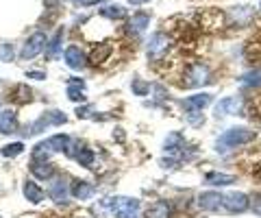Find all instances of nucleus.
Returning a JSON list of instances; mask_svg holds the SVG:
<instances>
[{
  "mask_svg": "<svg viewBox=\"0 0 261 218\" xmlns=\"http://www.w3.org/2000/svg\"><path fill=\"white\" fill-rule=\"evenodd\" d=\"M13 46L11 44H0V61H13Z\"/></svg>",
  "mask_w": 261,
  "mask_h": 218,
  "instance_id": "b1692460",
  "label": "nucleus"
},
{
  "mask_svg": "<svg viewBox=\"0 0 261 218\" xmlns=\"http://www.w3.org/2000/svg\"><path fill=\"white\" fill-rule=\"evenodd\" d=\"M48 195H50L55 203H65V201H68V183L63 179H55L50 190H48Z\"/></svg>",
  "mask_w": 261,
  "mask_h": 218,
  "instance_id": "f8f14e48",
  "label": "nucleus"
},
{
  "mask_svg": "<svg viewBox=\"0 0 261 218\" xmlns=\"http://www.w3.org/2000/svg\"><path fill=\"white\" fill-rule=\"evenodd\" d=\"M44 118H46L48 125H63L65 120H68V118H65V114H61V111H46Z\"/></svg>",
  "mask_w": 261,
  "mask_h": 218,
  "instance_id": "4be33fe9",
  "label": "nucleus"
},
{
  "mask_svg": "<svg viewBox=\"0 0 261 218\" xmlns=\"http://www.w3.org/2000/svg\"><path fill=\"white\" fill-rule=\"evenodd\" d=\"M187 118L192 120V125H202L205 123V118H202L200 111H187Z\"/></svg>",
  "mask_w": 261,
  "mask_h": 218,
  "instance_id": "bb28decb",
  "label": "nucleus"
},
{
  "mask_svg": "<svg viewBox=\"0 0 261 218\" xmlns=\"http://www.w3.org/2000/svg\"><path fill=\"white\" fill-rule=\"evenodd\" d=\"M46 44H48L46 33H42V31H37V33H33V35L27 39V42H24L20 57H22V59H35L37 55H42V53H44Z\"/></svg>",
  "mask_w": 261,
  "mask_h": 218,
  "instance_id": "7ed1b4c3",
  "label": "nucleus"
},
{
  "mask_svg": "<svg viewBox=\"0 0 261 218\" xmlns=\"http://www.w3.org/2000/svg\"><path fill=\"white\" fill-rule=\"evenodd\" d=\"M68 96H70V101H74V103L85 101V94L81 90H74V87H68Z\"/></svg>",
  "mask_w": 261,
  "mask_h": 218,
  "instance_id": "a878e982",
  "label": "nucleus"
},
{
  "mask_svg": "<svg viewBox=\"0 0 261 218\" xmlns=\"http://www.w3.org/2000/svg\"><path fill=\"white\" fill-rule=\"evenodd\" d=\"M72 195H74V199H79V201H85L94 195V185L85 183V181H76L72 185Z\"/></svg>",
  "mask_w": 261,
  "mask_h": 218,
  "instance_id": "dca6fc26",
  "label": "nucleus"
},
{
  "mask_svg": "<svg viewBox=\"0 0 261 218\" xmlns=\"http://www.w3.org/2000/svg\"><path fill=\"white\" fill-rule=\"evenodd\" d=\"M168 48H170V39H168V35L154 33V35L150 37V42H148V59H150V61L161 59L163 55L168 53Z\"/></svg>",
  "mask_w": 261,
  "mask_h": 218,
  "instance_id": "20e7f679",
  "label": "nucleus"
},
{
  "mask_svg": "<svg viewBox=\"0 0 261 218\" xmlns=\"http://www.w3.org/2000/svg\"><path fill=\"white\" fill-rule=\"evenodd\" d=\"M74 159L79 161V164H83V166H92L94 164V153L89 151V149H85V147H81Z\"/></svg>",
  "mask_w": 261,
  "mask_h": 218,
  "instance_id": "412c9836",
  "label": "nucleus"
},
{
  "mask_svg": "<svg viewBox=\"0 0 261 218\" xmlns=\"http://www.w3.org/2000/svg\"><path fill=\"white\" fill-rule=\"evenodd\" d=\"M205 181H207V185H231L235 181V177L226 175V173H209Z\"/></svg>",
  "mask_w": 261,
  "mask_h": 218,
  "instance_id": "a211bd4d",
  "label": "nucleus"
},
{
  "mask_svg": "<svg viewBox=\"0 0 261 218\" xmlns=\"http://www.w3.org/2000/svg\"><path fill=\"white\" fill-rule=\"evenodd\" d=\"M107 203L111 205V212L116 218H135L137 212H140V201L137 199L116 197V199H109Z\"/></svg>",
  "mask_w": 261,
  "mask_h": 218,
  "instance_id": "f03ea898",
  "label": "nucleus"
},
{
  "mask_svg": "<svg viewBox=\"0 0 261 218\" xmlns=\"http://www.w3.org/2000/svg\"><path fill=\"white\" fill-rule=\"evenodd\" d=\"M144 3H148V0H128V5H144Z\"/></svg>",
  "mask_w": 261,
  "mask_h": 218,
  "instance_id": "473e14b6",
  "label": "nucleus"
},
{
  "mask_svg": "<svg viewBox=\"0 0 261 218\" xmlns=\"http://www.w3.org/2000/svg\"><path fill=\"white\" fill-rule=\"evenodd\" d=\"M61 42H63V29H59V31H57V33H55V37H53V42L48 44V55H50V57H57V55H59Z\"/></svg>",
  "mask_w": 261,
  "mask_h": 218,
  "instance_id": "aec40b11",
  "label": "nucleus"
},
{
  "mask_svg": "<svg viewBox=\"0 0 261 218\" xmlns=\"http://www.w3.org/2000/svg\"><path fill=\"white\" fill-rule=\"evenodd\" d=\"M250 205H252V212L261 216V195H257L255 199H252V201H250Z\"/></svg>",
  "mask_w": 261,
  "mask_h": 218,
  "instance_id": "cd10ccee",
  "label": "nucleus"
},
{
  "mask_svg": "<svg viewBox=\"0 0 261 218\" xmlns=\"http://www.w3.org/2000/svg\"><path fill=\"white\" fill-rule=\"evenodd\" d=\"M100 15H102V18L118 20V18H126V9H124V7H118V5H109V7H102Z\"/></svg>",
  "mask_w": 261,
  "mask_h": 218,
  "instance_id": "6ab92c4d",
  "label": "nucleus"
},
{
  "mask_svg": "<svg viewBox=\"0 0 261 218\" xmlns=\"http://www.w3.org/2000/svg\"><path fill=\"white\" fill-rule=\"evenodd\" d=\"M65 63L72 68V70H83L87 66V57H85V53L81 51L79 46H70L68 51H65Z\"/></svg>",
  "mask_w": 261,
  "mask_h": 218,
  "instance_id": "0eeeda50",
  "label": "nucleus"
},
{
  "mask_svg": "<svg viewBox=\"0 0 261 218\" xmlns=\"http://www.w3.org/2000/svg\"><path fill=\"white\" fill-rule=\"evenodd\" d=\"M183 81H185L187 87H200L209 81V70L205 66H192L190 70H187Z\"/></svg>",
  "mask_w": 261,
  "mask_h": 218,
  "instance_id": "423d86ee",
  "label": "nucleus"
},
{
  "mask_svg": "<svg viewBox=\"0 0 261 218\" xmlns=\"http://www.w3.org/2000/svg\"><path fill=\"white\" fill-rule=\"evenodd\" d=\"M250 140H255V133L250 131V129H244V127H235V129H228L226 133H222L216 142V149L220 153H226L235 147H242V144H246Z\"/></svg>",
  "mask_w": 261,
  "mask_h": 218,
  "instance_id": "f257e3e1",
  "label": "nucleus"
},
{
  "mask_svg": "<svg viewBox=\"0 0 261 218\" xmlns=\"http://www.w3.org/2000/svg\"><path fill=\"white\" fill-rule=\"evenodd\" d=\"M209 103H211L209 94H196V96H190V99L183 101V107H185V111H202Z\"/></svg>",
  "mask_w": 261,
  "mask_h": 218,
  "instance_id": "1a4fd4ad",
  "label": "nucleus"
},
{
  "mask_svg": "<svg viewBox=\"0 0 261 218\" xmlns=\"http://www.w3.org/2000/svg\"><path fill=\"white\" fill-rule=\"evenodd\" d=\"M31 173L37 177V179H53L55 175V166L53 164H44V161H33L31 164Z\"/></svg>",
  "mask_w": 261,
  "mask_h": 218,
  "instance_id": "4468645a",
  "label": "nucleus"
},
{
  "mask_svg": "<svg viewBox=\"0 0 261 218\" xmlns=\"http://www.w3.org/2000/svg\"><path fill=\"white\" fill-rule=\"evenodd\" d=\"M72 3H76V5H85V7H89V5H96L98 0H72Z\"/></svg>",
  "mask_w": 261,
  "mask_h": 218,
  "instance_id": "7c9ffc66",
  "label": "nucleus"
},
{
  "mask_svg": "<svg viewBox=\"0 0 261 218\" xmlns=\"http://www.w3.org/2000/svg\"><path fill=\"white\" fill-rule=\"evenodd\" d=\"M224 114H240V101L235 99V96L222 99L220 105L216 107V116H224Z\"/></svg>",
  "mask_w": 261,
  "mask_h": 218,
  "instance_id": "ddd939ff",
  "label": "nucleus"
},
{
  "mask_svg": "<svg viewBox=\"0 0 261 218\" xmlns=\"http://www.w3.org/2000/svg\"><path fill=\"white\" fill-rule=\"evenodd\" d=\"M198 205L207 212H216V209L222 207V195L220 192H205V195L198 197Z\"/></svg>",
  "mask_w": 261,
  "mask_h": 218,
  "instance_id": "6e6552de",
  "label": "nucleus"
},
{
  "mask_svg": "<svg viewBox=\"0 0 261 218\" xmlns=\"http://www.w3.org/2000/svg\"><path fill=\"white\" fill-rule=\"evenodd\" d=\"M57 3H59V0H44V5L48 7V9H53V7H57Z\"/></svg>",
  "mask_w": 261,
  "mask_h": 218,
  "instance_id": "2f4dec72",
  "label": "nucleus"
},
{
  "mask_svg": "<svg viewBox=\"0 0 261 218\" xmlns=\"http://www.w3.org/2000/svg\"><path fill=\"white\" fill-rule=\"evenodd\" d=\"M222 205L228 212H246L250 205V199L244 195V192H231V195L222 197Z\"/></svg>",
  "mask_w": 261,
  "mask_h": 218,
  "instance_id": "39448f33",
  "label": "nucleus"
},
{
  "mask_svg": "<svg viewBox=\"0 0 261 218\" xmlns=\"http://www.w3.org/2000/svg\"><path fill=\"white\" fill-rule=\"evenodd\" d=\"M92 114H94L92 107H79V109H76V116H79V118H85V116H92Z\"/></svg>",
  "mask_w": 261,
  "mask_h": 218,
  "instance_id": "c85d7f7f",
  "label": "nucleus"
},
{
  "mask_svg": "<svg viewBox=\"0 0 261 218\" xmlns=\"http://www.w3.org/2000/svg\"><path fill=\"white\" fill-rule=\"evenodd\" d=\"M148 90H150V87L146 85V83H142L140 79L133 81V92H135V94H148Z\"/></svg>",
  "mask_w": 261,
  "mask_h": 218,
  "instance_id": "393cba45",
  "label": "nucleus"
},
{
  "mask_svg": "<svg viewBox=\"0 0 261 218\" xmlns=\"http://www.w3.org/2000/svg\"><path fill=\"white\" fill-rule=\"evenodd\" d=\"M15 131H18V118H15V114L9 111V109L3 111V114H0V133L11 135Z\"/></svg>",
  "mask_w": 261,
  "mask_h": 218,
  "instance_id": "9d476101",
  "label": "nucleus"
},
{
  "mask_svg": "<svg viewBox=\"0 0 261 218\" xmlns=\"http://www.w3.org/2000/svg\"><path fill=\"white\" fill-rule=\"evenodd\" d=\"M148 22H150V18H148V13H135V15H130L128 18V31L130 33H135V35H140V33H144L146 29H148Z\"/></svg>",
  "mask_w": 261,
  "mask_h": 218,
  "instance_id": "9b49d317",
  "label": "nucleus"
},
{
  "mask_svg": "<svg viewBox=\"0 0 261 218\" xmlns=\"http://www.w3.org/2000/svg\"><path fill=\"white\" fill-rule=\"evenodd\" d=\"M31 79H46V72H27Z\"/></svg>",
  "mask_w": 261,
  "mask_h": 218,
  "instance_id": "c756f323",
  "label": "nucleus"
},
{
  "mask_svg": "<svg viewBox=\"0 0 261 218\" xmlns=\"http://www.w3.org/2000/svg\"><path fill=\"white\" fill-rule=\"evenodd\" d=\"M146 218H170V203H166V201H157V203L148 209Z\"/></svg>",
  "mask_w": 261,
  "mask_h": 218,
  "instance_id": "f3484780",
  "label": "nucleus"
},
{
  "mask_svg": "<svg viewBox=\"0 0 261 218\" xmlns=\"http://www.w3.org/2000/svg\"><path fill=\"white\" fill-rule=\"evenodd\" d=\"M24 197H27V201H31V203H42L44 192H42V188H39L37 183L27 181L24 183Z\"/></svg>",
  "mask_w": 261,
  "mask_h": 218,
  "instance_id": "2eb2a0df",
  "label": "nucleus"
},
{
  "mask_svg": "<svg viewBox=\"0 0 261 218\" xmlns=\"http://www.w3.org/2000/svg\"><path fill=\"white\" fill-rule=\"evenodd\" d=\"M24 151V144L22 142H15V144H9V147H3V155L5 157H15V155H20V153Z\"/></svg>",
  "mask_w": 261,
  "mask_h": 218,
  "instance_id": "5701e85b",
  "label": "nucleus"
}]
</instances>
